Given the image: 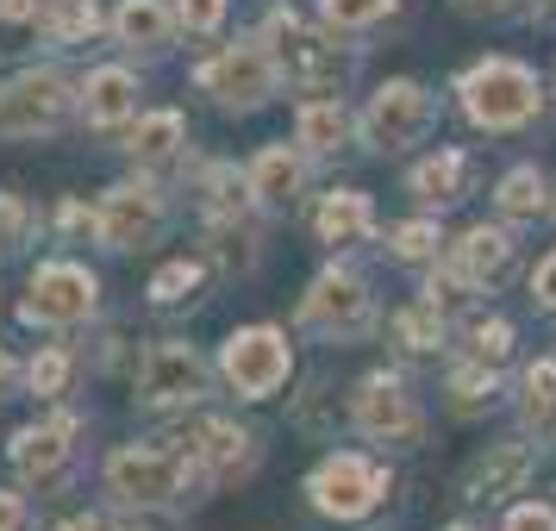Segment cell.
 <instances>
[{"instance_id": "obj_1", "label": "cell", "mask_w": 556, "mask_h": 531, "mask_svg": "<svg viewBox=\"0 0 556 531\" xmlns=\"http://www.w3.org/2000/svg\"><path fill=\"white\" fill-rule=\"evenodd\" d=\"M263 45H269L281 76L294 81V88H306V94H338L356 76L351 45H338V31H326V26H306L294 7H276L269 13V38Z\"/></svg>"}, {"instance_id": "obj_2", "label": "cell", "mask_w": 556, "mask_h": 531, "mask_svg": "<svg viewBox=\"0 0 556 531\" xmlns=\"http://www.w3.org/2000/svg\"><path fill=\"white\" fill-rule=\"evenodd\" d=\"M106 488L126 506H169V501H201L213 476L201 463H188L181 451H151V444H126L106 456Z\"/></svg>"}, {"instance_id": "obj_3", "label": "cell", "mask_w": 556, "mask_h": 531, "mask_svg": "<svg viewBox=\"0 0 556 531\" xmlns=\"http://www.w3.org/2000/svg\"><path fill=\"white\" fill-rule=\"evenodd\" d=\"M463 113L481 131H513L538 113V76L513 56H488L463 76Z\"/></svg>"}, {"instance_id": "obj_4", "label": "cell", "mask_w": 556, "mask_h": 531, "mask_svg": "<svg viewBox=\"0 0 556 531\" xmlns=\"http://www.w3.org/2000/svg\"><path fill=\"white\" fill-rule=\"evenodd\" d=\"M219 369H226V381L244 394V401H269L281 381H288L294 356H288V338H281L276 326H244V331L226 338Z\"/></svg>"}, {"instance_id": "obj_5", "label": "cell", "mask_w": 556, "mask_h": 531, "mask_svg": "<svg viewBox=\"0 0 556 531\" xmlns=\"http://www.w3.org/2000/svg\"><path fill=\"white\" fill-rule=\"evenodd\" d=\"M70 76L63 69H26L0 88V138H38V131H56L63 113H70Z\"/></svg>"}, {"instance_id": "obj_6", "label": "cell", "mask_w": 556, "mask_h": 531, "mask_svg": "<svg viewBox=\"0 0 556 531\" xmlns=\"http://www.w3.org/2000/svg\"><path fill=\"white\" fill-rule=\"evenodd\" d=\"M306 494H313V506L326 513V519H363V513H376L381 494H388V469L381 463H369V456H326L319 469H313V481H306Z\"/></svg>"}, {"instance_id": "obj_7", "label": "cell", "mask_w": 556, "mask_h": 531, "mask_svg": "<svg viewBox=\"0 0 556 531\" xmlns=\"http://www.w3.org/2000/svg\"><path fill=\"white\" fill-rule=\"evenodd\" d=\"M351 419L363 438H376V444H419V431H426V413L413 401V388L401 376H363L351 394Z\"/></svg>"}, {"instance_id": "obj_8", "label": "cell", "mask_w": 556, "mask_h": 531, "mask_svg": "<svg viewBox=\"0 0 556 531\" xmlns=\"http://www.w3.org/2000/svg\"><path fill=\"white\" fill-rule=\"evenodd\" d=\"M276 56H269V45L263 38H244V45H231V51H219L213 63L201 69V88L213 94L219 106H238V113H251V106H263L269 94H276Z\"/></svg>"}, {"instance_id": "obj_9", "label": "cell", "mask_w": 556, "mask_h": 531, "mask_svg": "<svg viewBox=\"0 0 556 531\" xmlns=\"http://www.w3.org/2000/svg\"><path fill=\"white\" fill-rule=\"evenodd\" d=\"M369 319H376V313H369V288H363L356 269H326V276L306 288V301H301V326L319 331V338H331V344L363 338Z\"/></svg>"}, {"instance_id": "obj_10", "label": "cell", "mask_w": 556, "mask_h": 531, "mask_svg": "<svg viewBox=\"0 0 556 531\" xmlns=\"http://www.w3.org/2000/svg\"><path fill=\"white\" fill-rule=\"evenodd\" d=\"M431 119H438V106H431V94L419 81H388L363 106V138L376 151H406V144H419L431 131Z\"/></svg>"}, {"instance_id": "obj_11", "label": "cell", "mask_w": 556, "mask_h": 531, "mask_svg": "<svg viewBox=\"0 0 556 531\" xmlns=\"http://www.w3.org/2000/svg\"><path fill=\"white\" fill-rule=\"evenodd\" d=\"M94 301H101V288L81 263H45L26 288V319L31 326H81Z\"/></svg>"}, {"instance_id": "obj_12", "label": "cell", "mask_w": 556, "mask_h": 531, "mask_svg": "<svg viewBox=\"0 0 556 531\" xmlns=\"http://www.w3.org/2000/svg\"><path fill=\"white\" fill-rule=\"evenodd\" d=\"M206 363L194 344H151L138 363V401L144 406H194L206 394Z\"/></svg>"}, {"instance_id": "obj_13", "label": "cell", "mask_w": 556, "mask_h": 531, "mask_svg": "<svg viewBox=\"0 0 556 531\" xmlns=\"http://www.w3.org/2000/svg\"><path fill=\"white\" fill-rule=\"evenodd\" d=\"M156 231H163V194L156 188H138V181L106 188L101 213H94V238L106 251H144Z\"/></svg>"}, {"instance_id": "obj_14", "label": "cell", "mask_w": 556, "mask_h": 531, "mask_svg": "<svg viewBox=\"0 0 556 531\" xmlns=\"http://www.w3.org/2000/svg\"><path fill=\"white\" fill-rule=\"evenodd\" d=\"M176 444H188V463H201L213 481H238L256 469V438L238 419H194V426L181 431Z\"/></svg>"}, {"instance_id": "obj_15", "label": "cell", "mask_w": 556, "mask_h": 531, "mask_svg": "<svg viewBox=\"0 0 556 531\" xmlns=\"http://www.w3.org/2000/svg\"><path fill=\"white\" fill-rule=\"evenodd\" d=\"M76 419L70 413H56V419H45V426H26L20 438H13V469L31 481V488H56L63 481V469H70V456H76Z\"/></svg>"}, {"instance_id": "obj_16", "label": "cell", "mask_w": 556, "mask_h": 531, "mask_svg": "<svg viewBox=\"0 0 556 531\" xmlns=\"http://www.w3.org/2000/svg\"><path fill=\"white\" fill-rule=\"evenodd\" d=\"M451 276L469 288V294H488V288H501L513 276V231L501 226H476L463 231L451 244Z\"/></svg>"}, {"instance_id": "obj_17", "label": "cell", "mask_w": 556, "mask_h": 531, "mask_svg": "<svg viewBox=\"0 0 556 531\" xmlns=\"http://www.w3.org/2000/svg\"><path fill=\"white\" fill-rule=\"evenodd\" d=\"M531 476V444H488V451L463 469V501H506L519 494Z\"/></svg>"}, {"instance_id": "obj_18", "label": "cell", "mask_w": 556, "mask_h": 531, "mask_svg": "<svg viewBox=\"0 0 556 531\" xmlns=\"http://www.w3.org/2000/svg\"><path fill=\"white\" fill-rule=\"evenodd\" d=\"M306 188V156H294L288 144H269V151H256L251 163V194L263 206H294Z\"/></svg>"}, {"instance_id": "obj_19", "label": "cell", "mask_w": 556, "mask_h": 531, "mask_svg": "<svg viewBox=\"0 0 556 531\" xmlns=\"http://www.w3.org/2000/svg\"><path fill=\"white\" fill-rule=\"evenodd\" d=\"M81 113H88V126H126L131 113H138V76L94 69L88 88H81Z\"/></svg>"}, {"instance_id": "obj_20", "label": "cell", "mask_w": 556, "mask_h": 531, "mask_svg": "<svg viewBox=\"0 0 556 531\" xmlns=\"http://www.w3.org/2000/svg\"><path fill=\"white\" fill-rule=\"evenodd\" d=\"M313 231L326 238V244H363L369 231H376V213H369V194H356V188H338L319 201L313 213Z\"/></svg>"}, {"instance_id": "obj_21", "label": "cell", "mask_w": 556, "mask_h": 531, "mask_svg": "<svg viewBox=\"0 0 556 531\" xmlns=\"http://www.w3.org/2000/svg\"><path fill=\"white\" fill-rule=\"evenodd\" d=\"M469 181H476V163H469V156L463 151H438V156H426V163L413 169V194L431 201V206H451V201L469 194Z\"/></svg>"}, {"instance_id": "obj_22", "label": "cell", "mask_w": 556, "mask_h": 531, "mask_svg": "<svg viewBox=\"0 0 556 531\" xmlns=\"http://www.w3.org/2000/svg\"><path fill=\"white\" fill-rule=\"evenodd\" d=\"M169 7L163 0H119V13H113V38L131 45V51H163L169 45Z\"/></svg>"}, {"instance_id": "obj_23", "label": "cell", "mask_w": 556, "mask_h": 531, "mask_svg": "<svg viewBox=\"0 0 556 531\" xmlns=\"http://www.w3.org/2000/svg\"><path fill=\"white\" fill-rule=\"evenodd\" d=\"M519 419H526V431H538V438L556 431V363L551 356L526 363V376H519Z\"/></svg>"}, {"instance_id": "obj_24", "label": "cell", "mask_w": 556, "mask_h": 531, "mask_svg": "<svg viewBox=\"0 0 556 531\" xmlns=\"http://www.w3.org/2000/svg\"><path fill=\"white\" fill-rule=\"evenodd\" d=\"M294 138H301L306 156H331L344 138H351V113L338 101H306L301 119H294Z\"/></svg>"}, {"instance_id": "obj_25", "label": "cell", "mask_w": 556, "mask_h": 531, "mask_svg": "<svg viewBox=\"0 0 556 531\" xmlns=\"http://www.w3.org/2000/svg\"><path fill=\"white\" fill-rule=\"evenodd\" d=\"M56 26V0H0V51H26Z\"/></svg>"}, {"instance_id": "obj_26", "label": "cell", "mask_w": 556, "mask_h": 531, "mask_svg": "<svg viewBox=\"0 0 556 531\" xmlns=\"http://www.w3.org/2000/svg\"><path fill=\"white\" fill-rule=\"evenodd\" d=\"M394 338H401L406 356H431V351H444L451 319H444V306L438 301H419V306H406L401 319H394Z\"/></svg>"}, {"instance_id": "obj_27", "label": "cell", "mask_w": 556, "mask_h": 531, "mask_svg": "<svg viewBox=\"0 0 556 531\" xmlns=\"http://www.w3.org/2000/svg\"><path fill=\"white\" fill-rule=\"evenodd\" d=\"M181 138H188L181 113H151L144 126L131 131V156H138V163H169V156L181 151Z\"/></svg>"}, {"instance_id": "obj_28", "label": "cell", "mask_w": 556, "mask_h": 531, "mask_svg": "<svg viewBox=\"0 0 556 531\" xmlns=\"http://www.w3.org/2000/svg\"><path fill=\"white\" fill-rule=\"evenodd\" d=\"M494 201H501L506 219H538V213L551 206V181L538 176V169H513V176L501 181V194H494Z\"/></svg>"}, {"instance_id": "obj_29", "label": "cell", "mask_w": 556, "mask_h": 531, "mask_svg": "<svg viewBox=\"0 0 556 531\" xmlns=\"http://www.w3.org/2000/svg\"><path fill=\"white\" fill-rule=\"evenodd\" d=\"M206 238H213V263H219V269H231V276H244V269L256 263V238H251V226H244V219H213V231H206Z\"/></svg>"}, {"instance_id": "obj_30", "label": "cell", "mask_w": 556, "mask_h": 531, "mask_svg": "<svg viewBox=\"0 0 556 531\" xmlns=\"http://www.w3.org/2000/svg\"><path fill=\"white\" fill-rule=\"evenodd\" d=\"M251 176H238V169H206V206H213V219H244L251 213Z\"/></svg>"}, {"instance_id": "obj_31", "label": "cell", "mask_w": 556, "mask_h": 531, "mask_svg": "<svg viewBox=\"0 0 556 531\" xmlns=\"http://www.w3.org/2000/svg\"><path fill=\"white\" fill-rule=\"evenodd\" d=\"M201 276H206V269L194 263V256H176V263H163V269L151 276V301H156V306H181V301H194Z\"/></svg>"}, {"instance_id": "obj_32", "label": "cell", "mask_w": 556, "mask_h": 531, "mask_svg": "<svg viewBox=\"0 0 556 531\" xmlns=\"http://www.w3.org/2000/svg\"><path fill=\"white\" fill-rule=\"evenodd\" d=\"M451 394H456V401H451L456 413H481V406L501 394V376H494L488 363H476V356H469V363L451 376Z\"/></svg>"}, {"instance_id": "obj_33", "label": "cell", "mask_w": 556, "mask_h": 531, "mask_svg": "<svg viewBox=\"0 0 556 531\" xmlns=\"http://www.w3.org/2000/svg\"><path fill=\"white\" fill-rule=\"evenodd\" d=\"M70 376H76V363H70V351H38L26 369V388L38 394V401H56L63 388H70Z\"/></svg>"}, {"instance_id": "obj_34", "label": "cell", "mask_w": 556, "mask_h": 531, "mask_svg": "<svg viewBox=\"0 0 556 531\" xmlns=\"http://www.w3.org/2000/svg\"><path fill=\"white\" fill-rule=\"evenodd\" d=\"M94 31H101V7L94 0H56V26H51L56 45H88Z\"/></svg>"}, {"instance_id": "obj_35", "label": "cell", "mask_w": 556, "mask_h": 531, "mask_svg": "<svg viewBox=\"0 0 556 531\" xmlns=\"http://www.w3.org/2000/svg\"><path fill=\"white\" fill-rule=\"evenodd\" d=\"M469 356L488 363V369H501L513 356V326L506 319H469Z\"/></svg>"}, {"instance_id": "obj_36", "label": "cell", "mask_w": 556, "mask_h": 531, "mask_svg": "<svg viewBox=\"0 0 556 531\" xmlns=\"http://www.w3.org/2000/svg\"><path fill=\"white\" fill-rule=\"evenodd\" d=\"M31 244V206L20 194H0V256H20Z\"/></svg>"}, {"instance_id": "obj_37", "label": "cell", "mask_w": 556, "mask_h": 531, "mask_svg": "<svg viewBox=\"0 0 556 531\" xmlns=\"http://www.w3.org/2000/svg\"><path fill=\"white\" fill-rule=\"evenodd\" d=\"M388 244H394V256H401V263H431L444 238H438V226H431V219H413V226H394V238H388Z\"/></svg>"}, {"instance_id": "obj_38", "label": "cell", "mask_w": 556, "mask_h": 531, "mask_svg": "<svg viewBox=\"0 0 556 531\" xmlns=\"http://www.w3.org/2000/svg\"><path fill=\"white\" fill-rule=\"evenodd\" d=\"M394 0H326V20L331 26H376Z\"/></svg>"}, {"instance_id": "obj_39", "label": "cell", "mask_w": 556, "mask_h": 531, "mask_svg": "<svg viewBox=\"0 0 556 531\" xmlns=\"http://www.w3.org/2000/svg\"><path fill=\"white\" fill-rule=\"evenodd\" d=\"M176 20L188 31H219V20H226V0H176Z\"/></svg>"}, {"instance_id": "obj_40", "label": "cell", "mask_w": 556, "mask_h": 531, "mask_svg": "<svg viewBox=\"0 0 556 531\" xmlns=\"http://www.w3.org/2000/svg\"><path fill=\"white\" fill-rule=\"evenodd\" d=\"M506 531H556V506H513Z\"/></svg>"}, {"instance_id": "obj_41", "label": "cell", "mask_w": 556, "mask_h": 531, "mask_svg": "<svg viewBox=\"0 0 556 531\" xmlns=\"http://www.w3.org/2000/svg\"><path fill=\"white\" fill-rule=\"evenodd\" d=\"M531 301L544 306V313H556V251L531 269Z\"/></svg>"}, {"instance_id": "obj_42", "label": "cell", "mask_w": 556, "mask_h": 531, "mask_svg": "<svg viewBox=\"0 0 556 531\" xmlns=\"http://www.w3.org/2000/svg\"><path fill=\"white\" fill-rule=\"evenodd\" d=\"M0 531H31L26 501H20V494H7V488H0Z\"/></svg>"}, {"instance_id": "obj_43", "label": "cell", "mask_w": 556, "mask_h": 531, "mask_svg": "<svg viewBox=\"0 0 556 531\" xmlns=\"http://www.w3.org/2000/svg\"><path fill=\"white\" fill-rule=\"evenodd\" d=\"M56 226H63V231H94V213H88L81 201H63V206H56Z\"/></svg>"}, {"instance_id": "obj_44", "label": "cell", "mask_w": 556, "mask_h": 531, "mask_svg": "<svg viewBox=\"0 0 556 531\" xmlns=\"http://www.w3.org/2000/svg\"><path fill=\"white\" fill-rule=\"evenodd\" d=\"M126 531H176V519H163V506H138V519Z\"/></svg>"}, {"instance_id": "obj_45", "label": "cell", "mask_w": 556, "mask_h": 531, "mask_svg": "<svg viewBox=\"0 0 556 531\" xmlns=\"http://www.w3.org/2000/svg\"><path fill=\"white\" fill-rule=\"evenodd\" d=\"M63 531H113V526H106V519H94V513H81V519H70Z\"/></svg>"}, {"instance_id": "obj_46", "label": "cell", "mask_w": 556, "mask_h": 531, "mask_svg": "<svg viewBox=\"0 0 556 531\" xmlns=\"http://www.w3.org/2000/svg\"><path fill=\"white\" fill-rule=\"evenodd\" d=\"M13 381V356H7V344H0V388Z\"/></svg>"}, {"instance_id": "obj_47", "label": "cell", "mask_w": 556, "mask_h": 531, "mask_svg": "<svg viewBox=\"0 0 556 531\" xmlns=\"http://www.w3.org/2000/svg\"><path fill=\"white\" fill-rule=\"evenodd\" d=\"M538 13H556V0H538Z\"/></svg>"}, {"instance_id": "obj_48", "label": "cell", "mask_w": 556, "mask_h": 531, "mask_svg": "<svg viewBox=\"0 0 556 531\" xmlns=\"http://www.w3.org/2000/svg\"><path fill=\"white\" fill-rule=\"evenodd\" d=\"M451 531H476V526H451Z\"/></svg>"}]
</instances>
